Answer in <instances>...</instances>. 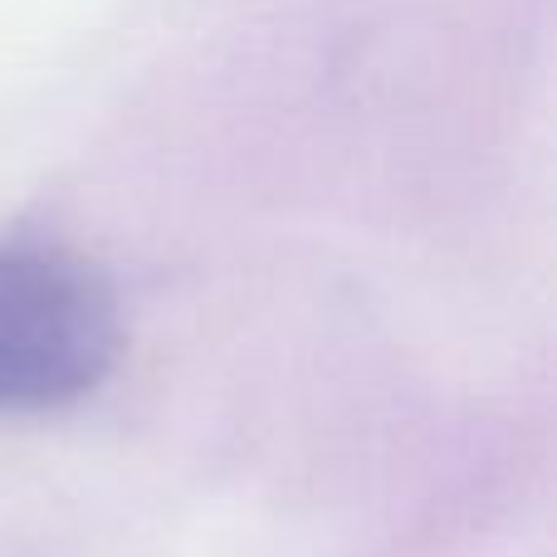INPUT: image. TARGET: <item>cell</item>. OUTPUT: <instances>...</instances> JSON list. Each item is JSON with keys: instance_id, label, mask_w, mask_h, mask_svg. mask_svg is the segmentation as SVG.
Segmentation results:
<instances>
[{"instance_id": "1", "label": "cell", "mask_w": 557, "mask_h": 557, "mask_svg": "<svg viewBox=\"0 0 557 557\" xmlns=\"http://www.w3.org/2000/svg\"><path fill=\"white\" fill-rule=\"evenodd\" d=\"M113 288L64 250H0V411L64 406L117 357Z\"/></svg>"}]
</instances>
